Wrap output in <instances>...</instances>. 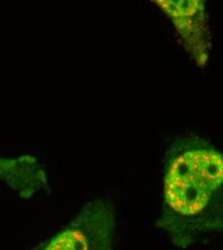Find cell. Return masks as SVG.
I'll use <instances>...</instances> for the list:
<instances>
[{"label": "cell", "mask_w": 223, "mask_h": 250, "mask_svg": "<svg viewBox=\"0 0 223 250\" xmlns=\"http://www.w3.org/2000/svg\"><path fill=\"white\" fill-rule=\"evenodd\" d=\"M223 157L204 140L184 138L175 143L164 166V227L181 238L207 231L220 223Z\"/></svg>", "instance_id": "cell-1"}, {"label": "cell", "mask_w": 223, "mask_h": 250, "mask_svg": "<svg viewBox=\"0 0 223 250\" xmlns=\"http://www.w3.org/2000/svg\"><path fill=\"white\" fill-rule=\"evenodd\" d=\"M115 228L114 210L102 201L88 204L43 250H109Z\"/></svg>", "instance_id": "cell-2"}, {"label": "cell", "mask_w": 223, "mask_h": 250, "mask_svg": "<svg viewBox=\"0 0 223 250\" xmlns=\"http://www.w3.org/2000/svg\"><path fill=\"white\" fill-rule=\"evenodd\" d=\"M152 2L169 19L194 62L204 66L212 47L205 0H152Z\"/></svg>", "instance_id": "cell-3"}]
</instances>
